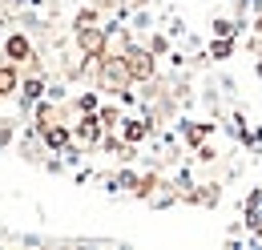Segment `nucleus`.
<instances>
[{
  "label": "nucleus",
  "instance_id": "nucleus-10",
  "mask_svg": "<svg viewBox=\"0 0 262 250\" xmlns=\"http://www.w3.org/2000/svg\"><path fill=\"white\" fill-rule=\"evenodd\" d=\"M45 89H49V85H45V77H40V73H29V77H20V85H16V93H20V105L29 109L33 101H40V97H45Z\"/></svg>",
  "mask_w": 262,
  "mask_h": 250
},
{
  "label": "nucleus",
  "instance_id": "nucleus-19",
  "mask_svg": "<svg viewBox=\"0 0 262 250\" xmlns=\"http://www.w3.org/2000/svg\"><path fill=\"white\" fill-rule=\"evenodd\" d=\"M250 49H254V53L262 49V12L254 16V36H250Z\"/></svg>",
  "mask_w": 262,
  "mask_h": 250
},
{
  "label": "nucleus",
  "instance_id": "nucleus-7",
  "mask_svg": "<svg viewBox=\"0 0 262 250\" xmlns=\"http://www.w3.org/2000/svg\"><path fill=\"white\" fill-rule=\"evenodd\" d=\"M4 57H8L12 65H29L36 57V53H33V40H29L25 32H8V36H4Z\"/></svg>",
  "mask_w": 262,
  "mask_h": 250
},
{
  "label": "nucleus",
  "instance_id": "nucleus-17",
  "mask_svg": "<svg viewBox=\"0 0 262 250\" xmlns=\"http://www.w3.org/2000/svg\"><path fill=\"white\" fill-rule=\"evenodd\" d=\"M145 45H149V53H154V57H165V53H169V36H165V32H154Z\"/></svg>",
  "mask_w": 262,
  "mask_h": 250
},
{
  "label": "nucleus",
  "instance_id": "nucleus-12",
  "mask_svg": "<svg viewBox=\"0 0 262 250\" xmlns=\"http://www.w3.org/2000/svg\"><path fill=\"white\" fill-rule=\"evenodd\" d=\"M16 85H20L16 65H12V61H0V97H12V93H16Z\"/></svg>",
  "mask_w": 262,
  "mask_h": 250
},
{
  "label": "nucleus",
  "instance_id": "nucleus-3",
  "mask_svg": "<svg viewBox=\"0 0 262 250\" xmlns=\"http://www.w3.org/2000/svg\"><path fill=\"white\" fill-rule=\"evenodd\" d=\"M73 40H77V53L81 57H89V61L105 57V25H85V29L73 32Z\"/></svg>",
  "mask_w": 262,
  "mask_h": 250
},
{
  "label": "nucleus",
  "instance_id": "nucleus-13",
  "mask_svg": "<svg viewBox=\"0 0 262 250\" xmlns=\"http://www.w3.org/2000/svg\"><path fill=\"white\" fill-rule=\"evenodd\" d=\"M206 57L210 61H230L234 57V36H214L210 49H206Z\"/></svg>",
  "mask_w": 262,
  "mask_h": 250
},
{
  "label": "nucleus",
  "instance_id": "nucleus-9",
  "mask_svg": "<svg viewBox=\"0 0 262 250\" xmlns=\"http://www.w3.org/2000/svg\"><path fill=\"white\" fill-rule=\"evenodd\" d=\"M242 226L262 234V190H250L246 194V206H242Z\"/></svg>",
  "mask_w": 262,
  "mask_h": 250
},
{
  "label": "nucleus",
  "instance_id": "nucleus-21",
  "mask_svg": "<svg viewBox=\"0 0 262 250\" xmlns=\"http://www.w3.org/2000/svg\"><path fill=\"white\" fill-rule=\"evenodd\" d=\"M254 77H258V81H262V57H258V61H254Z\"/></svg>",
  "mask_w": 262,
  "mask_h": 250
},
{
  "label": "nucleus",
  "instance_id": "nucleus-5",
  "mask_svg": "<svg viewBox=\"0 0 262 250\" xmlns=\"http://www.w3.org/2000/svg\"><path fill=\"white\" fill-rule=\"evenodd\" d=\"M101 121H97V113H81V121L73 125V141L81 145V150H97V141H101Z\"/></svg>",
  "mask_w": 262,
  "mask_h": 250
},
{
  "label": "nucleus",
  "instance_id": "nucleus-11",
  "mask_svg": "<svg viewBox=\"0 0 262 250\" xmlns=\"http://www.w3.org/2000/svg\"><path fill=\"white\" fill-rule=\"evenodd\" d=\"M218 202H222V186H218V182H198L194 206H218Z\"/></svg>",
  "mask_w": 262,
  "mask_h": 250
},
{
  "label": "nucleus",
  "instance_id": "nucleus-22",
  "mask_svg": "<svg viewBox=\"0 0 262 250\" xmlns=\"http://www.w3.org/2000/svg\"><path fill=\"white\" fill-rule=\"evenodd\" d=\"M0 101H4V97H0Z\"/></svg>",
  "mask_w": 262,
  "mask_h": 250
},
{
  "label": "nucleus",
  "instance_id": "nucleus-20",
  "mask_svg": "<svg viewBox=\"0 0 262 250\" xmlns=\"http://www.w3.org/2000/svg\"><path fill=\"white\" fill-rule=\"evenodd\" d=\"M8 141H12V125L4 121V125H0V150H4V145H8Z\"/></svg>",
  "mask_w": 262,
  "mask_h": 250
},
{
  "label": "nucleus",
  "instance_id": "nucleus-2",
  "mask_svg": "<svg viewBox=\"0 0 262 250\" xmlns=\"http://www.w3.org/2000/svg\"><path fill=\"white\" fill-rule=\"evenodd\" d=\"M121 61H125V69H129L133 81H149V77H158V57L149 53V45L129 40V49L121 53Z\"/></svg>",
  "mask_w": 262,
  "mask_h": 250
},
{
  "label": "nucleus",
  "instance_id": "nucleus-15",
  "mask_svg": "<svg viewBox=\"0 0 262 250\" xmlns=\"http://www.w3.org/2000/svg\"><path fill=\"white\" fill-rule=\"evenodd\" d=\"M97 121H101V129H117V125H121V109H117V105H101Z\"/></svg>",
  "mask_w": 262,
  "mask_h": 250
},
{
  "label": "nucleus",
  "instance_id": "nucleus-1",
  "mask_svg": "<svg viewBox=\"0 0 262 250\" xmlns=\"http://www.w3.org/2000/svg\"><path fill=\"white\" fill-rule=\"evenodd\" d=\"M97 89L101 93H113V97H121L125 89L133 85V77H129V69H125V61L121 57H113V53H105V57H97Z\"/></svg>",
  "mask_w": 262,
  "mask_h": 250
},
{
  "label": "nucleus",
  "instance_id": "nucleus-18",
  "mask_svg": "<svg viewBox=\"0 0 262 250\" xmlns=\"http://www.w3.org/2000/svg\"><path fill=\"white\" fill-rule=\"evenodd\" d=\"M85 25H97V8H77V16H73V29H85Z\"/></svg>",
  "mask_w": 262,
  "mask_h": 250
},
{
  "label": "nucleus",
  "instance_id": "nucleus-4",
  "mask_svg": "<svg viewBox=\"0 0 262 250\" xmlns=\"http://www.w3.org/2000/svg\"><path fill=\"white\" fill-rule=\"evenodd\" d=\"M36 137H40V145H45L49 154H61L69 141H73V129H69L65 121H49V125L36 129Z\"/></svg>",
  "mask_w": 262,
  "mask_h": 250
},
{
  "label": "nucleus",
  "instance_id": "nucleus-8",
  "mask_svg": "<svg viewBox=\"0 0 262 250\" xmlns=\"http://www.w3.org/2000/svg\"><path fill=\"white\" fill-rule=\"evenodd\" d=\"M214 129H218V121H182L178 125V133H182V141H186L190 150L206 145V141L214 137Z\"/></svg>",
  "mask_w": 262,
  "mask_h": 250
},
{
  "label": "nucleus",
  "instance_id": "nucleus-6",
  "mask_svg": "<svg viewBox=\"0 0 262 250\" xmlns=\"http://www.w3.org/2000/svg\"><path fill=\"white\" fill-rule=\"evenodd\" d=\"M154 129H158V121H149L145 113H141V117H121V137H125L129 145L149 141V137H154Z\"/></svg>",
  "mask_w": 262,
  "mask_h": 250
},
{
  "label": "nucleus",
  "instance_id": "nucleus-14",
  "mask_svg": "<svg viewBox=\"0 0 262 250\" xmlns=\"http://www.w3.org/2000/svg\"><path fill=\"white\" fill-rule=\"evenodd\" d=\"M238 32H242V20H230V16L210 20V36H238Z\"/></svg>",
  "mask_w": 262,
  "mask_h": 250
},
{
  "label": "nucleus",
  "instance_id": "nucleus-16",
  "mask_svg": "<svg viewBox=\"0 0 262 250\" xmlns=\"http://www.w3.org/2000/svg\"><path fill=\"white\" fill-rule=\"evenodd\" d=\"M73 105H77V113H97V109H101V101H97V93H93V89H85V93L77 97Z\"/></svg>",
  "mask_w": 262,
  "mask_h": 250
}]
</instances>
